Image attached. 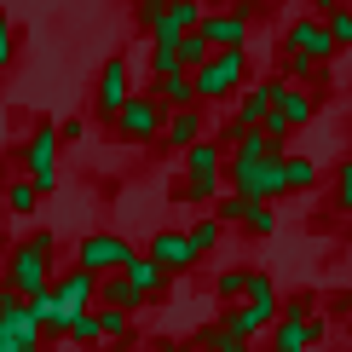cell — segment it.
Listing matches in <instances>:
<instances>
[{
	"label": "cell",
	"instance_id": "cell-44",
	"mask_svg": "<svg viewBox=\"0 0 352 352\" xmlns=\"http://www.w3.org/2000/svg\"><path fill=\"white\" fill-rule=\"evenodd\" d=\"M110 352H133V341H110Z\"/></svg>",
	"mask_w": 352,
	"mask_h": 352
},
{
	"label": "cell",
	"instance_id": "cell-39",
	"mask_svg": "<svg viewBox=\"0 0 352 352\" xmlns=\"http://www.w3.org/2000/svg\"><path fill=\"white\" fill-rule=\"evenodd\" d=\"M29 237H35V248H47V254H58V231H52V226H35Z\"/></svg>",
	"mask_w": 352,
	"mask_h": 352
},
{
	"label": "cell",
	"instance_id": "cell-23",
	"mask_svg": "<svg viewBox=\"0 0 352 352\" xmlns=\"http://www.w3.org/2000/svg\"><path fill=\"white\" fill-rule=\"evenodd\" d=\"M190 346H214V352H248V341H243V335H231L226 324H219V318H214V324H202L197 335H190Z\"/></svg>",
	"mask_w": 352,
	"mask_h": 352
},
{
	"label": "cell",
	"instance_id": "cell-5",
	"mask_svg": "<svg viewBox=\"0 0 352 352\" xmlns=\"http://www.w3.org/2000/svg\"><path fill=\"white\" fill-rule=\"evenodd\" d=\"M12 283V295L18 300H41L52 289V254L47 248H35V237H23V243H12V254H6V272H0Z\"/></svg>",
	"mask_w": 352,
	"mask_h": 352
},
{
	"label": "cell",
	"instance_id": "cell-25",
	"mask_svg": "<svg viewBox=\"0 0 352 352\" xmlns=\"http://www.w3.org/2000/svg\"><path fill=\"white\" fill-rule=\"evenodd\" d=\"M283 179H289V197L295 190H318V162L312 156H283Z\"/></svg>",
	"mask_w": 352,
	"mask_h": 352
},
{
	"label": "cell",
	"instance_id": "cell-16",
	"mask_svg": "<svg viewBox=\"0 0 352 352\" xmlns=\"http://www.w3.org/2000/svg\"><path fill=\"white\" fill-rule=\"evenodd\" d=\"M272 110L277 116H283V127H289V133H295V127H306V122H312V116H318V93H306V87H277V98H272Z\"/></svg>",
	"mask_w": 352,
	"mask_h": 352
},
{
	"label": "cell",
	"instance_id": "cell-42",
	"mask_svg": "<svg viewBox=\"0 0 352 352\" xmlns=\"http://www.w3.org/2000/svg\"><path fill=\"white\" fill-rule=\"evenodd\" d=\"M219 6H231V12H254L260 0H219Z\"/></svg>",
	"mask_w": 352,
	"mask_h": 352
},
{
	"label": "cell",
	"instance_id": "cell-12",
	"mask_svg": "<svg viewBox=\"0 0 352 352\" xmlns=\"http://www.w3.org/2000/svg\"><path fill=\"white\" fill-rule=\"evenodd\" d=\"M283 52H300V58H312V64L324 69V64H329V58L341 52V47H335V41H329L324 18H312V12H300V18L289 23V29H283Z\"/></svg>",
	"mask_w": 352,
	"mask_h": 352
},
{
	"label": "cell",
	"instance_id": "cell-3",
	"mask_svg": "<svg viewBox=\"0 0 352 352\" xmlns=\"http://www.w3.org/2000/svg\"><path fill=\"white\" fill-rule=\"evenodd\" d=\"M248 87V47L237 52H214L202 69H190V93H197V104H226V98H237Z\"/></svg>",
	"mask_w": 352,
	"mask_h": 352
},
{
	"label": "cell",
	"instance_id": "cell-29",
	"mask_svg": "<svg viewBox=\"0 0 352 352\" xmlns=\"http://www.w3.org/2000/svg\"><path fill=\"white\" fill-rule=\"evenodd\" d=\"M243 214H248V202L237 197V190H219L214 197V219L219 226H243Z\"/></svg>",
	"mask_w": 352,
	"mask_h": 352
},
{
	"label": "cell",
	"instance_id": "cell-26",
	"mask_svg": "<svg viewBox=\"0 0 352 352\" xmlns=\"http://www.w3.org/2000/svg\"><path fill=\"white\" fill-rule=\"evenodd\" d=\"M243 237H272V231H277V208H272V202H248V214H243Z\"/></svg>",
	"mask_w": 352,
	"mask_h": 352
},
{
	"label": "cell",
	"instance_id": "cell-7",
	"mask_svg": "<svg viewBox=\"0 0 352 352\" xmlns=\"http://www.w3.org/2000/svg\"><path fill=\"white\" fill-rule=\"evenodd\" d=\"M110 127H116V139H122V144H133V151H151V144H162L168 110H162V104H156V98L139 87V93L127 98L122 110H116V122H110Z\"/></svg>",
	"mask_w": 352,
	"mask_h": 352
},
{
	"label": "cell",
	"instance_id": "cell-35",
	"mask_svg": "<svg viewBox=\"0 0 352 352\" xmlns=\"http://www.w3.org/2000/svg\"><path fill=\"white\" fill-rule=\"evenodd\" d=\"M162 18H168V0H133V23L144 29V35H151Z\"/></svg>",
	"mask_w": 352,
	"mask_h": 352
},
{
	"label": "cell",
	"instance_id": "cell-10",
	"mask_svg": "<svg viewBox=\"0 0 352 352\" xmlns=\"http://www.w3.org/2000/svg\"><path fill=\"white\" fill-rule=\"evenodd\" d=\"M133 93H139V87H133V64H127V52H110L104 69H98V81H93V110L104 116V122H116V110H122Z\"/></svg>",
	"mask_w": 352,
	"mask_h": 352
},
{
	"label": "cell",
	"instance_id": "cell-41",
	"mask_svg": "<svg viewBox=\"0 0 352 352\" xmlns=\"http://www.w3.org/2000/svg\"><path fill=\"white\" fill-rule=\"evenodd\" d=\"M12 306H18V295H12V283H6V277H0V318H6Z\"/></svg>",
	"mask_w": 352,
	"mask_h": 352
},
{
	"label": "cell",
	"instance_id": "cell-18",
	"mask_svg": "<svg viewBox=\"0 0 352 352\" xmlns=\"http://www.w3.org/2000/svg\"><path fill=\"white\" fill-rule=\"evenodd\" d=\"M226 173V144L219 139H197L185 151V179H219Z\"/></svg>",
	"mask_w": 352,
	"mask_h": 352
},
{
	"label": "cell",
	"instance_id": "cell-13",
	"mask_svg": "<svg viewBox=\"0 0 352 352\" xmlns=\"http://www.w3.org/2000/svg\"><path fill=\"white\" fill-rule=\"evenodd\" d=\"M144 260H156L168 277H185V272H197V248H190V237L179 226H162V231H151V243H144Z\"/></svg>",
	"mask_w": 352,
	"mask_h": 352
},
{
	"label": "cell",
	"instance_id": "cell-46",
	"mask_svg": "<svg viewBox=\"0 0 352 352\" xmlns=\"http://www.w3.org/2000/svg\"><path fill=\"white\" fill-rule=\"evenodd\" d=\"M151 352H179V346H173V341H162V346H151Z\"/></svg>",
	"mask_w": 352,
	"mask_h": 352
},
{
	"label": "cell",
	"instance_id": "cell-1",
	"mask_svg": "<svg viewBox=\"0 0 352 352\" xmlns=\"http://www.w3.org/2000/svg\"><path fill=\"white\" fill-rule=\"evenodd\" d=\"M312 306H318L312 289L289 295V300H283V312H277V324H272V335H266V352H318V346H324L329 324L312 312Z\"/></svg>",
	"mask_w": 352,
	"mask_h": 352
},
{
	"label": "cell",
	"instance_id": "cell-19",
	"mask_svg": "<svg viewBox=\"0 0 352 352\" xmlns=\"http://www.w3.org/2000/svg\"><path fill=\"white\" fill-rule=\"evenodd\" d=\"M127 283L139 289V300H162L173 277H168L162 266H156V260H144V254H133V260H127Z\"/></svg>",
	"mask_w": 352,
	"mask_h": 352
},
{
	"label": "cell",
	"instance_id": "cell-21",
	"mask_svg": "<svg viewBox=\"0 0 352 352\" xmlns=\"http://www.w3.org/2000/svg\"><path fill=\"white\" fill-rule=\"evenodd\" d=\"M248 283H254V266H226L214 277V295L226 306H237V300H248Z\"/></svg>",
	"mask_w": 352,
	"mask_h": 352
},
{
	"label": "cell",
	"instance_id": "cell-40",
	"mask_svg": "<svg viewBox=\"0 0 352 352\" xmlns=\"http://www.w3.org/2000/svg\"><path fill=\"white\" fill-rule=\"evenodd\" d=\"M306 6H312V18H329L335 6H346V0H306Z\"/></svg>",
	"mask_w": 352,
	"mask_h": 352
},
{
	"label": "cell",
	"instance_id": "cell-34",
	"mask_svg": "<svg viewBox=\"0 0 352 352\" xmlns=\"http://www.w3.org/2000/svg\"><path fill=\"white\" fill-rule=\"evenodd\" d=\"M324 29H329L335 47H352V6H335L329 18H324Z\"/></svg>",
	"mask_w": 352,
	"mask_h": 352
},
{
	"label": "cell",
	"instance_id": "cell-15",
	"mask_svg": "<svg viewBox=\"0 0 352 352\" xmlns=\"http://www.w3.org/2000/svg\"><path fill=\"white\" fill-rule=\"evenodd\" d=\"M197 139H208V110H202V104L168 110V127H162V144H168V151H190Z\"/></svg>",
	"mask_w": 352,
	"mask_h": 352
},
{
	"label": "cell",
	"instance_id": "cell-2",
	"mask_svg": "<svg viewBox=\"0 0 352 352\" xmlns=\"http://www.w3.org/2000/svg\"><path fill=\"white\" fill-rule=\"evenodd\" d=\"M93 306H98V277H93V272H81V266L58 272L52 289L41 295V312H47V341H52V335H64L81 312H93Z\"/></svg>",
	"mask_w": 352,
	"mask_h": 352
},
{
	"label": "cell",
	"instance_id": "cell-8",
	"mask_svg": "<svg viewBox=\"0 0 352 352\" xmlns=\"http://www.w3.org/2000/svg\"><path fill=\"white\" fill-rule=\"evenodd\" d=\"M139 248L122 237V231H87V237L76 243V266L81 272H93V277H116V272H127V260H133Z\"/></svg>",
	"mask_w": 352,
	"mask_h": 352
},
{
	"label": "cell",
	"instance_id": "cell-6",
	"mask_svg": "<svg viewBox=\"0 0 352 352\" xmlns=\"http://www.w3.org/2000/svg\"><path fill=\"white\" fill-rule=\"evenodd\" d=\"M58 122H35V133H29L18 144V168H23V179L41 190V197H52L58 190Z\"/></svg>",
	"mask_w": 352,
	"mask_h": 352
},
{
	"label": "cell",
	"instance_id": "cell-36",
	"mask_svg": "<svg viewBox=\"0 0 352 352\" xmlns=\"http://www.w3.org/2000/svg\"><path fill=\"white\" fill-rule=\"evenodd\" d=\"M335 208L352 219V156H346L341 168H335Z\"/></svg>",
	"mask_w": 352,
	"mask_h": 352
},
{
	"label": "cell",
	"instance_id": "cell-31",
	"mask_svg": "<svg viewBox=\"0 0 352 352\" xmlns=\"http://www.w3.org/2000/svg\"><path fill=\"white\" fill-rule=\"evenodd\" d=\"M312 76H318V64H312V58H300V52H283V81H289V87H306Z\"/></svg>",
	"mask_w": 352,
	"mask_h": 352
},
{
	"label": "cell",
	"instance_id": "cell-11",
	"mask_svg": "<svg viewBox=\"0 0 352 352\" xmlns=\"http://www.w3.org/2000/svg\"><path fill=\"white\" fill-rule=\"evenodd\" d=\"M197 35L208 41L214 52H237V47H248L254 41V12H231V6H208V18L197 23Z\"/></svg>",
	"mask_w": 352,
	"mask_h": 352
},
{
	"label": "cell",
	"instance_id": "cell-14",
	"mask_svg": "<svg viewBox=\"0 0 352 352\" xmlns=\"http://www.w3.org/2000/svg\"><path fill=\"white\" fill-rule=\"evenodd\" d=\"M277 87H283V76L248 81L243 93H237V104H231V122H237V127H260V122H266V110H272V98H277Z\"/></svg>",
	"mask_w": 352,
	"mask_h": 352
},
{
	"label": "cell",
	"instance_id": "cell-37",
	"mask_svg": "<svg viewBox=\"0 0 352 352\" xmlns=\"http://www.w3.org/2000/svg\"><path fill=\"white\" fill-rule=\"evenodd\" d=\"M179 47V41H173ZM168 41H151V76H168V69H179V52H173Z\"/></svg>",
	"mask_w": 352,
	"mask_h": 352
},
{
	"label": "cell",
	"instance_id": "cell-48",
	"mask_svg": "<svg viewBox=\"0 0 352 352\" xmlns=\"http://www.w3.org/2000/svg\"><path fill=\"white\" fill-rule=\"evenodd\" d=\"M190 352H214V346H190Z\"/></svg>",
	"mask_w": 352,
	"mask_h": 352
},
{
	"label": "cell",
	"instance_id": "cell-28",
	"mask_svg": "<svg viewBox=\"0 0 352 352\" xmlns=\"http://www.w3.org/2000/svg\"><path fill=\"white\" fill-rule=\"evenodd\" d=\"M173 52H179V69H202V64L214 58V47L197 35V29H190V35H179V47H173Z\"/></svg>",
	"mask_w": 352,
	"mask_h": 352
},
{
	"label": "cell",
	"instance_id": "cell-24",
	"mask_svg": "<svg viewBox=\"0 0 352 352\" xmlns=\"http://www.w3.org/2000/svg\"><path fill=\"white\" fill-rule=\"evenodd\" d=\"M219 231H226V226H219L214 214H202L197 226H185V237H190V248H197V260H208L214 248H219Z\"/></svg>",
	"mask_w": 352,
	"mask_h": 352
},
{
	"label": "cell",
	"instance_id": "cell-4",
	"mask_svg": "<svg viewBox=\"0 0 352 352\" xmlns=\"http://www.w3.org/2000/svg\"><path fill=\"white\" fill-rule=\"evenodd\" d=\"M226 190H237L243 202H277V197H289L283 156H254V162L226 156Z\"/></svg>",
	"mask_w": 352,
	"mask_h": 352
},
{
	"label": "cell",
	"instance_id": "cell-45",
	"mask_svg": "<svg viewBox=\"0 0 352 352\" xmlns=\"http://www.w3.org/2000/svg\"><path fill=\"white\" fill-rule=\"evenodd\" d=\"M6 254H12V243H0V272H6Z\"/></svg>",
	"mask_w": 352,
	"mask_h": 352
},
{
	"label": "cell",
	"instance_id": "cell-30",
	"mask_svg": "<svg viewBox=\"0 0 352 352\" xmlns=\"http://www.w3.org/2000/svg\"><path fill=\"white\" fill-rule=\"evenodd\" d=\"M18 64V23H12V12H0V76Z\"/></svg>",
	"mask_w": 352,
	"mask_h": 352
},
{
	"label": "cell",
	"instance_id": "cell-43",
	"mask_svg": "<svg viewBox=\"0 0 352 352\" xmlns=\"http://www.w3.org/2000/svg\"><path fill=\"white\" fill-rule=\"evenodd\" d=\"M0 352H41V346H18V341H6V335H0Z\"/></svg>",
	"mask_w": 352,
	"mask_h": 352
},
{
	"label": "cell",
	"instance_id": "cell-50",
	"mask_svg": "<svg viewBox=\"0 0 352 352\" xmlns=\"http://www.w3.org/2000/svg\"><path fill=\"white\" fill-rule=\"evenodd\" d=\"M346 352H352V346H346Z\"/></svg>",
	"mask_w": 352,
	"mask_h": 352
},
{
	"label": "cell",
	"instance_id": "cell-17",
	"mask_svg": "<svg viewBox=\"0 0 352 352\" xmlns=\"http://www.w3.org/2000/svg\"><path fill=\"white\" fill-rule=\"evenodd\" d=\"M144 93H151L162 110H190V104H197V93H190V69H168V76H151V87H144Z\"/></svg>",
	"mask_w": 352,
	"mask_h": 352
},
{
	"label": "cell",
	"instance_id": "cell-47",
	"mask_svg": "<svg viewBox=\"0 0 352 352\" xmlns=\"http://www.w3.org/2000/svg\"><path fill=\"white\" fill-rule=\"evenodd\" d=\"M272 6H295V0H272Z\"/></svg>",
	"mask_w": 352,
	"mask_h": 352
},
{
	"label": "cell",
	"instance_id": "cell-38",
	"mask_svg": "<svg viewBox=\"0 0 352 352\" xmlns=\"http://www.w3.org/2000/svg\"><path fill=\"white\" fill-rule=\"evenodd\" d=\"M81 133H87L81 116H64V122H58V144H81Z\"/></svg>",
	"mask_w": 352,
	"mask_h": 352
},
{
	"label": "cell",
	"instance_id": "cell-33",
	"mask_svg": "<svg viewBox=\"0 0 352 352\" xmlns=\"http://www.w3.org/2000/svg\"><path fill=\"white\" fill-rule=\"evenodd\" d=\"M219 185H226V179H185L173 197H179V202H214V197H219Z\"/></svg>",
	"mask_w": 352,
	"mask_h": 352
},
{
	"label": "cell",
	"instance_id": "cell-9",
	"mask_svg": "<svg viewBox=\"0 0 352 352\" xmlns=\"http://www.w3.org/2000/svg\"><path fill=\"white\" fill-rule=\"evenodd\" d=\"M277 312H283V295L266 289V295H248V300H237V306H226V312H219V324H226L231 335H243V341H254V335H272Z\"/></svg>",
	"mask_w": 352,
	"mask_h": 352
},
{
	"label": "cell",
	"instance_id": "cell-22",
	"mask_svg": "<svg viewBox=\"0 0 352 352\" xmlns=\"http://www.w3.org/2000/svg\"><path fill=\"white\" fill-rule=\"evenodd\" d=\"M93 324L104 341H133V312H122V306H93Z\"/></svg>",
	"mask_w": 352,
	"mask_h": 352
},
{
	"label": "cell",
	"instance_id": "cell-32",
	"mask_svg": "<svg viewBox=\"0 0 352 352\" xmlns=\"http://www.w3.org/2000/svg\"><path fill=\"white\" fill-rule=\"evenodd\" d=\"M64 341H69V346H98V341H104V335H98V324H93V312H81L76 324L64 329Z\"/></svg>",
	"mask_w": 352,
	"mask_h": 352
},
{
	"label": "cell",
	"instance_id": "cell-27",
	"mask_svg": "<svg viewBox=\"0 0 352 352\" xmlns=\"http://www.w3.org/2000/svg\"><path fill=\"white\" fill-rule=\"evenodd\" d=\"M6 208H12V214H18V219H29V214H35V208H41V190H35V185H29V179H23V173H18V179H12V185H6Z\"/></svg>",
	"mask_w": 352,
	"mask_h": 352
},
{
	"label": "cell",
	"instance_id": "cell-49",
	"mask_svg": "<svg viewBox=\"0 0 352 352\" xmlns=\"http://www.w3.org/2000/svg\"><path fill=\"white\" fill-rule=\"evenodd\" d=\"M346 300H352V295H346Z\"/></svg>",
	"mask_w": 352,
	"mask_h": 352
},
{
	"label": "cell",
	"instance_id": "cell-20",
	"mask_svg": "<svg viewBox=\"0 0 352 352\" xmlns=\"http://www.w3.org/2000/svg\"><path fill=\"white\" fill-rule=\"evenodd\" d=\"M98 306H122V312H139V289L127 283V272H116V277H98Z\"/></svg>",
	"mask_w": 352,
	"mask_h": 352
}]
</instances>
